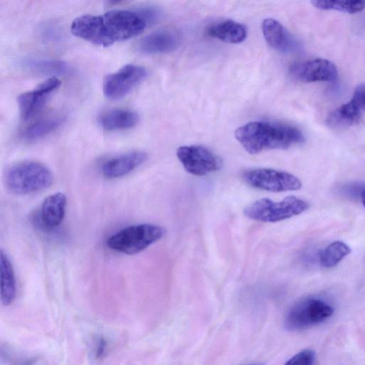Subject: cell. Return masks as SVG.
I'll return each mask as SVG.
<instances>
[{
  "label": "cell",
  "mask_w": 365,
  "mask_h": 365,
  "mask_svg": "<svg viewBox=\"0 0 365 365\" xmlns=\"http://www.w3.org/2000/svg\"><path fill=\"white\" fill-rule=\"evenodd\" d=\"M147 22L138 11L115 9L103 14H84L71 23L72 34L93 44L108 46L141 33Z\"/></svg>",
  "instance_id": "6da1fadb"
},
{
  "label": "cell",
  "mask_w": 365,
  "mask_h": 365,
  "mask_svg": "<svg viewBox=\"0 0 365 365\" xmlns=\"http://www.w3.org/2000/svg\"><path fill=\"white\" fill-rule=\"evenodd\" d=\"M176 155L185 170L196 176L212 173L222 166V161L219 156L201 145L179 147Z\"/></svg>",
  "instance_id": "ba28073f"
},
{
  "label": "cell",
  "mask_w": 365,
  "mask_h": 365,
  "mask_svg": "<svg viewBox=\"0 0 365 365\" xmlns=\"http://www.w3.org/2000/svg\"><path fill=\"white\" fill-rule=\"evenodd\" d=\"M147 76L146 69L140 66L127 64L117 71L107 75L103 80L104 95L118 100L130 93Z\"/></svg>",
  "instance_id": "9c48e42d"
},
{
  "label": "cell",
  "mask_w": 365,
  "mask_h": 365,
  "mask_svg": "<svg viewBox=\"0 0 365 365\" xmlns=\"http://www.w3.org/2000/svg\"><path fill=\"white\" fill-rule=\"evenodd\" d=\"M361 112L349 101L333 110L327 118V124L331 128H344L356 123Z\"/></svg>",
  "instance_id": "ffe728a7"
},
{
  "label": "cell",
  "mask_w": 365,
  "mask_h": 365,
  "mask_svg": "<svg viewBox=\"0 0 365 365\" xmlns=\"http://www.w3.org/2000/svg\"><path fill=\"white\" fill-rule=\"evenodd\" d=\"M308 208L307 201L289 196L278 202L267 198L259 199L245 207L243 213L252 220L277 222L298 215Z\"/></svg>",
  "instance_id": "5b68a950"
},
{
  "label": "cell",
  "mask_w": 365,
  "mask_h": 365,
  "mask_svg": "<svg viewBox=\"0 0 365 365\" xmlns=\"http://www.w3.org/2000/svg\"><path fill=\"white\" fill-rule=\"evenodd\" d=\"M243 180L250 186L270 192L297 190L300 180L294 175L271 168H257L243 173Z\"/></svg>",
  "instance_id": "52a82bcc"
},
{
  "label": "cell",
  "mask_w": 365,
  "mask_h": 365,
  "mask_svg": "<svg viewBox=\"0 0 365 365\" xmlns=\"http://www.w3.org/2000/svg\"><path fill=\"white\" fill-rule=\"evenodd\" d=\"M363 187L355 184L347 185L343 187L341 191L349 197H354L359 195L361 197V192L365 190Z\"/></svg>",
  "instance_id": "484cf974"
},
{
  "label": "cell",
  "mask_w": 365,
  "mask_h": 365,
  "mask_svg": "<svg viewBox=\"0 0 365 365\" xmlns=\"http://www.w3.org/2000/svg\"><path fill=\"white\" fill-rule=\"evenodd\" d=\"M315 354L311 349H304L289 359L284 365H314Z\"/></svg>",
  "instance_id": "cb8c5ba5"
},
{
  "label": "cell",
  "mask_w": 365,
  "mask_h": 365,
  "mask_svg": "<svg viewBox=\"0 0 365 365\" xmlns=\"http://www.w3.org/2000/svg\"><path fill=\"white\" fill-rule=\"evenodd\" d=\"M237 140L250 154L264 150L287 149L302 143L304 137L297 128L282 123L252 121L235 132Z\"/></svg>",
  "instance_id": "7a4b0ae2"
},
{
  "label": "cell",
  "mask_w": 365,
  "mask_h": 365,
  "mask_svg": "<svg viewBox=\"0 0 365 365\" xmlns=\"http://www.w3.org/2000/svg\"><path fill=\"white\" fill-rule=\"evenodd\" d=\"M180 44V36L170 29H160L143 37L138 44V50L146 54L166 53L175 51Z\"/></svg>",
  "instance_id": "5bb4252c"
},
{
  "label": "cell",
  "mask_w": 365,
  "mask_h": 365,
  "mask_svg": "<svg viewBox=\"0 0 365 365\" xmlns=\"http://www.w3.org/2000/svg\"><path fill=\"white\" fill-rule=\"evenodd\" d=\"M66 203V196L61 192L45 198L40 210V219L45 227L53 229L61 225L65 216Z\"/></svg>",
  "instance_id": "9a60e30c"
},
{
  "label": "cell",
  "mask_w": 365,
  "mask_h": 365,
  "mask_svg": "<svg viewBox=\"0 0 365 365\" xmlns=\"http://www.w3.org/2000/svg\"><path fill=\"white\" fill-rule=\"evenodd\" d=\"M106 349V342L103 338H101L96 347V355L97 358H101L103 356Z\"/></svg>",
  "instance_id": "4316f807"
},
{
  "label": "cell",
  "mask_w": 365,
  "mask_h": 365,
  "mask_svg": "<svg viewBox=\"0 0 365 365\" xmlns=\"http://www.w3.org/2000/svg\"><path fill=\"white\" fill-rule=\"evenodd\" d=\"M148 158L146 153L133 150L106 160L102 166V173L106 179L122 178L141 165Z\"/></svg>",
  "instance_id": "4fadbf2b"
},
{
  "label": "cell",
  "mask_w": 365,
  "mask_h": 365,
  "mask_svg": "<svg viewBox=\"0 0 365 365\" xmlns=\"http://www.w3.org/2000/svg\"><path fill=\"white\" fill-rule=\"evenodd\" d=\"M60 86V80L56 76H51L33 90L21 93L17 102L21 119L29 121L37 116Z\"/></svg>",
  "instance_id": "30bf717a"
},
{
  "label": "cell",
  "mask_w": 365,
  "mask_h": 365,
  "mask_svg": "<svg viewBox=\"0 0 365 365\" xmlns=\"http://www.w3.org/2000/svg\"><path fill=\"white\" fill-rule=\"evenodd\" d=\"M351 252L350 247L341 241H335L322 250L319 255L320 264L327 268L338 264Z\"/></svg>",
  "instance_id": "44dd1931"
},
{
  "label": "cell",
  "mask_w": 365,
  "mask_h": 365,
  "mask_svg": "<svg viewBox=\"0 0 365 365\" xmlns=\"http://www.w3.org/2000/svg\"><path fill=\"white\" fill-rule=\"evenodd\" d=\"M53 180L51 171L43 163L24 160L11 165L6 170L5 182L12 192L29 195L49 187Z\"/></svg>",
  "instance_id": "3957f363"
},
{
  "label": "cell",
  "mask_w": 365,
  "mask_h": 365,
  "mask_svg": "<svg viewBox=\"0 0 365 365\" xmlns=\"http://www.w3.org/2000/svg\"><path fill=\"white\" fill-rule=\"evenodd\" d=\"M163 235V228L157 225H132L112 234L107 239L106 245L115 252L135 255L158 241Z\"/></svg>",
  "instance_id": "277c9868"
},
{
  "label": "cell",
  "mask_w": 365,
  "mask_h": 365,
  "mask_svg": "<svg viewBox=\"0 0 365 365\" xmlns=\"http://www.w3.org/2000/svg\"><path fill=\"white\" fill-rule=\"evenodd\" d=\"M207 34L212 38L228 43H240L247 35V28L233 20H224L210 25Z\"/></svg>",
  "instance_id": "2e32d148"
},
{
  "label": "cell",
  "mask_w": 365,
  "mask_h": 365,
  "mask_svg": "<svg viewBox=\"0 0 365 365\" xmlns=\"http://www.w3.org/2000/svg\"><path fill=\"white\" fill-rule=\"evenodd\" d=\"M1 300L4 306L11 304L16 293V279L12 264L7 255L0 251Z\"/></svg>",
  "instance_id": "ac0fdd59"
},
{
  "label": "cell",
  "mask_w": 365,
  "mask_h": 365,
  "mask_svg": "<svg viewBox=\"0 0 365 365\" xmlns=\"http://www.w3.org/2000/svg\"><path fill=\"white\" fill-rule=\"evenodd\" d=\"M24 64L30 71L38 74H61L67 71V65L61 61L39 58L26 59Z\"/></svg>",
  "instance_id": "7402d4cb"
},
{
  "label": "cell",
  "mask_w": 365,
  "mask_h": 365,
  "mask_svg": "<svg viewBox=\"0 0 365 365\" xmlns=\"http://www.w3.org/2000/svg\"><path fill=\"white\" fill-rule=\"evenodd\" d=\"M291 75L304 83L332 82L338 76L336 66L324 58H314L293 63L289 68Z\"/></svg>",
  "instance_id": "8fae6325"
},
{
  "label": "cell",
  "mask_w": 365,
  "mask_h": 365,
  "mask_svg": "<svg viewBox=\"0 0 365 365\" xmlns=\"http://www.w3.org/2000/svg\"><path fill=\"white\" fill-rule=\"evenodd\" d=\"M262 31L266 42L276 51L291 53L299 49V42L274 19H264L262 24Z\"/></svg>",
  "instance_id": "7c38bea8"
},
{
  "label": "cell",
  "mask_w": 365,
  "mask_h": 365,
  "mask_svg": "<svg viewBox=\"0 0 365 365\" xmlns=\"http://www.w3.org/2000/svg\"><path fill=\"white\" fill-rule=\"evenodd\" d=\"M64 118L61 115L48 116L35 121L22 133V138L28 141H34L43 138L56 130L62 124Z\"/></svg>",
  "instance_id": "d6986e66"
},
{
  "label": "cell",
  "mask_w": 365,
  "mask_h": 365,
  "mask_svg": "<svg viewBox=\"0 0 365 365\" xmlns=\"http://www.w3.org/2000/svg\"><path fill=\"white\" fill-rule=\"evenodd\" d=\"M312 4L319 9L339 11L348 14H356L365 9L364 1L315 0Z\"/></svg>",
  "instance_id": "603a6c76"
},
{
  "label": "cell",
  "mask_w": 365,
  "mask_h": 365,
  "mask_svg": "<svg viewBox=\"0 0 365 365\" xmlns=\"http://www.w3.org/2000/svg\"><path fill=\"white\" fill-rule=\"evenodd\" d=\"M360 198L362 202V204L364 205V206L365 207V190L361 192Z\"/></svg>",
  "instance_id": "83f0119b"
},
{
  "label": "cell",
  "mask_w": 365,
  "mask_h": 365,
  "mask_svg": "<svg viewBox=\"0 0 365 365\" xmlns=\"http://www.w3.org/2000/svg\"><path fill=\"white\" fill-rule=\"evenodd\" d=\"M333 307L326 301L308 297L295 303L287 312L284 324L289 331H299L317 325L333 314Z\"/></svg>",
  "instance_id": "8992f818"
},
{
  "label": "cell",
  "mask_w": 365,
  "mask_h": 365,
  "mask_svg": "<svg viewBox=\"0 0 365 365\" xmlns=\"http://www.w3.org/2000/svg\"><path fill=\"white\" fill-rule=\"evenodd\" d=\"M139 120L137 113L128 109L115 108L99 117V124L106 130H121L135 126Z\"/></svg>",
  "instance_id": "e0dca14e"
},
{
  "label": "cell",
  "mask_w": 365,
  "mask_h": 365,
  "mask_svg": "<svg viewBox=\"0 0 365 365\" xmlns=\"http://www.w3.org/2000/svg\"><path fill=\"white\" fill-rule=\"evenodd\" d=\"M350 101L362 113L365 110V84L359 86L354 91Z\"/></svg>",
  "instance_id": "d4e9b609"
},
{
  "label": "cell",
  "mask_w": 365,
  "mask_h": 365,
  "mask_svg": "<svg viewBox=\"0 0 365 365\" xmlns=\"http://www.w3.org/2000/svg\"><path fill=\"white\" fill-rule=\"evenodd\" d=\"M248 365H262L261 364H248Z\"/></svg>",
  "instance_id": "f1b7e54d"
}]
</instances>
